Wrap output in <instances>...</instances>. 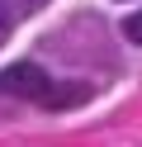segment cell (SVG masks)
Instances as JSON below:
<instances>
[{
    "label": "cell",
    "instance_id": "2",
    "mask_svg": "<svg viewBox=\"0 0 142 147\" xmlns=\"http://www.w3.org/2000/svg\"><path fill=\"white\" fill-rule=\"evenodd\" d=\"M118 33H123V38H128V43H137V48H142V10H137V14H128Z\"/></svg>",
    "mask_w": 142,
    "mask_h": 147
},
{
    "label": "cell",
    "instance_id": "3",
    "mask_svg": "<svg viewBox=\"0 0 142 147\" xmlns=\"http://www.w3.org/2000/svg\"><path fill=\"white\" fill-rule=\"evenodd\" d=\"M5 33H9V14L0 10V43H5Z\"/></svg>",
    "mask_w": 142,
    "mask_h": 147
},
{
    "label": "cell",
    "instance_id": "1",
    "mask_svg": "<svg viewBox=\"0 0 142 147\" xmlns=\"http://www.w3.org/2000/svg\"><path fill=\"white\" fill-rule=\"evenodd\" d=\"M0 95H14V100H28V105H38V109L62 114V109L85 105V100L95 95V86L90 81H52L38 62H14V67L0 71Z\"/></svg>",
    "mask_w": 142,
    "mask_h": 147
}]
</instances>
